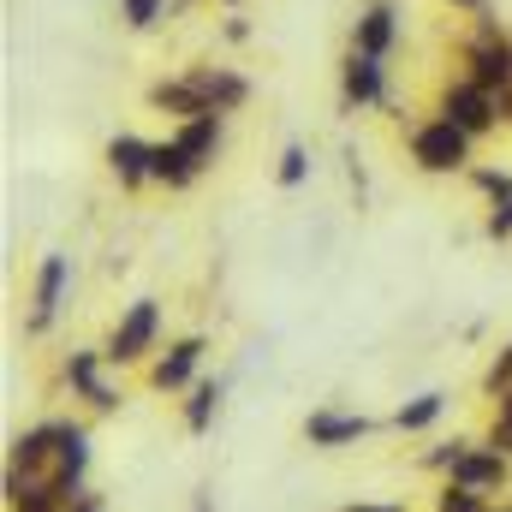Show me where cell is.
<instances>
[{"instance_id": "cell-1", "label": "cell", "mask_w": 512, "mask_h": 512, "mask_svg": "<svg viewBox=\"0 0 512 512\" xmlns=\"http://www.w3.org/2000/svg\"><path fill=\"white\" fill-rule=\"evenodd\" d=\"M411 155L423 173H459L471 161V131L453 126V120H429V126L411 137Z\"/></svg>"}, {"instance_id": "cell-2", "label": "cell", "mask_w": 512, "mask_h": 512, "mask_svg": "<svg viewBox=\"0 0 512 512\" xmlns=\"http://www.w3.org/2000/svg\"><path fill=\"white\" fill-rule=\"evenodd\" d=\"M155 334H161V304H155V298H137L126 316H120V328L108 334L102 352H108V364H137V358L155 346Z\"/></svg>"}, {"instance_id": "cell-3", "label": "cell", "mask_w": 512, "mask_h": 512, "mask_svg": "<svg viewBox=\"0 0 512 512\" xmlns=\"http://www.w3.org/2000/svg\"><path fill=\"white\" fill-rule=\"evenodd\" d=\"M441 120H453V126H465L471 137H477V131L495 126V102H489V90H483V84H471V78H465V84H453V90H447Z\"/></svg>"}, {"instance_id": "cell-4", "label": "cell", "mask_w": 512, "mask_h": 512, "mask_svg": "<svg viewBox=\"0 0 512 512\" xmlns=\"http://www.w3.org/2000/svg\"><path fill=\"white\" fill-rule=\"evenodd\" d=\"M54 459H60L54 495H72V489H78V477H84V465H90V435H84L78 423H60V429H54Z\"/></svg>"}, {"instance_id": "cell-5", "label": "cell", "mask_w": 512, "mask_h": 512, "mask_svg": "<svg viewBox=\"0 0 512 512\" xmlns=\"http://www.w3.org/2000/svg\"><path fill=\"white\" fill-rule=\"evenodd\" d=\"M108 167H114L120 185H143V179H155V143H143V137L120 131V137L108 143Z\"/></svg>"}, {"instance_id": "cell-6", "label": "cell", "mask_w": 512, "mask_h": 512, "mask_svg": "<svg viewBox=\"0 0 512 512\" xmlns=\"http://www.w3.org/2000/svg\"><path fill=\"white\" fill-rule=\"evenodd\" d=\"M340 90H346V102L352 108H370V102H382L387 78H382V60H370V54H346V72H340Z\"/></svg>"}, {"instance_id": "cell-7", "label": "cell", "mask_w": 512, "mask_h": 512, "mask_svg": "<svg viewBox=\"0 0 512 512\" xmlns=\"http://www.w3.org/2000/svg\"><path fill=\"white\" fill-rule=\"evenodd\" d=\"M304 435H310L316 447H340V441H358V435H370V417H358V411H310Z\"/></svg>"}, {"instance_id": "cell-8", "label": "cell", "mask_w": 512, "mask_h": 512, "mask_svg": "<svg viewBox=\"0 0 512 512\" xmlns=\"http://www.w3.org/2000/svg\"><path fill=\"white\" fill-rule=\"evenodd\" d=\"M453 483H459V489H477V495H483V489H501V483H507V459L465 447V453L453 459Z\"/></svg>"}, {"instance_id": "cell-9", "label": "cell", "mask_w": 512, "mask_h": 512, "mask_svg": "<svg viewBox=\"0 0 512 512\" xmlns=\"http://www.w3.org/2000/svg\"><path fill=\"white\" fill-rule=\"evenodd\" d=\"M66 274H72L66 256H48V262H42V274H36V322H30V328H48V322H54L60 292H66Z\"/></svg>"}, {"instance_id": "cell-10", "label": "cell", "mask_w": 512, "mask_h": 512, "mask_svg": "<svg viewBox=\"0 0 512 512\" xmlns=\"http://www.w3.org/2000/svg\"><path fill=\"white\" fill-rule=\"evenodd\" d=\"M197 358H203V340H179L155 370H149V382L161 387V393H173V387H185L191 382V370H197Z\"/></svg>"}, {"instance_id": "cell-11", "label": "cell", "mask_w": 512, "mask_h": 512, "mask_svg": "<svg viewBox=\"0 0 512 512\" xmlns=\"http://www.w3.org/2000/svg\"><path fill=\"white\" fill-rule=\"evenodd\" d=\"M173 137H179V149H185V155L203 167V161L221 149V114H197V120H185V126L173 131Z\"/></svg>"}, {"instance_id": "cell-12", "label": "cell", "mask_w": 512, "mask_h": 512, "mask_svg": "<svg viewBox=\"0 0 512 512\" xmlns=\"http://www.w3.org/2000/svg\"><path fill=\"white\" fill-rule=\"evenodd\" d=\"M393 36H399V24H393V6H370V12L358 18V54L382 60L387 48H393Z\"/></svg>"}, {"instance_id": "cell-13", "label": "cell", "mask_w": 512, "mask_h": 512, "mask_svg": "<svg viewBox=\"0 0 512 512\" xmlns=\"http://www.w3.org/2000/svg\"><path fill=\"white\" fill-rule=\"evenodd\" d=\"M108 352H72V364H66V382L78 387V393H90V405L96 411H114V393L96 382V364H102Z\"/></svg>"}, {"instance_id": "cell-14", "label": "cell", "mask_w": 512, "mask_h": 512, "mask_svg": "<svg viewBox=\"0 0 512 512\" xmlns=\"http://www.w3.org/2000/svg\"><path fill=\"white\" fill-rule=\"evenodd\" d=\"M191 84L203 90V102H209L215 114H221V108H239V102H245V78H233V72H197Z\"/></svg>"}, {"instance_id": "cell-15", "label": "cell", "mask_w": 512, "mask_h": 512, "mask_svg": "<svg viewBox=\"0 0 512 512\" xmlns=\"http://www.w3.org/2000/svg\"><path fill=\"white\" fill-rule=\"evenodd\" d=\"M203 167L179 149V137H167V143H155V179H167V185H191Z\"/></svg>"}, {"instance_id": "cell-16", "label": "cell", "mask_w": 512, "mask_h": 512, "mask_svg": "<svg viewBox=\"0 0 512 512\" xmlns=\"http://www.w3.org/2000/svg\"><path fill=\"white\" fill-rule=\"evenodd\" d=\"M512 78V48L501 42V48H483L477 54V72H471V84H483V90H495V84H507Z\"/></svg>"}, {"instance_id": "cell-17", "label": "cell", "mask_w": 512, "mask_h": 512, "mask_svg": "<svg viewBox=\"0 0 512 512\" xmlns=\"http://www.w3.org/2000/svg\"><path fill=\"white\" fill-rule=\"evenodd\" d=\"M441 405H447L441 393H417L411 405H399V411H393V423H399V429H429V423L441 417Z\"/></svg>"}, {"instance_id": "cell-18", "label": "cell", "mask_w": 512, "mask_h": 512, "mask_svg": "<svg viewBox=\"0 0 512 512\" xmlns=\"http://www.w3.org/2000/svg\"><path fill=\"white\" fill-rule=\"evenodd\" d=\"M215 405H221V387H215V382L191 387V405H185V429H209V417H215Z\"/></svg>"}, {"instance_id": "cell-19", "label": "cell", "mask_w": 512, "mask_h": 512, "mask_svg": "<svg viewBox=\"0 0 512 512\" xmlns=\"http://www.w3.org/2000/svg\"><path fill=\"white\" fill-rule=\"evenodd\" d=\"M161 12H167V0H120V18H126L131 30H149Z\"/></svg>"}, {"instance_id": "cell-20", "label": "cell", "mask_w": 512, "mask_h": 512, "mask_svg": "<svg viewBox=\"0 0 512 512\" xmlns=\"http://www.w3.org/2000/svg\"><path fill=\"white\" fill-rule=\"evenodd\" d=\"M304 173H310V149L292 143V149L280 155V185H304Z\"/></svg>"}, {"instance_id": "cell-21", "label": "cell", "mask_w": 512, "mask_h": 512, "mask_svg": "<svg viewBox=\"0 0 512 512\" xmlns=\"http://www.w3.org/2000/svg\"><path fill=\"white\" fill-rule=\"evenodd\" d=\"M441 512H483V501H477V489H459V483H447Z\"/></svg>"}, {"instance_id": "cell-22", "label": "cell", "mask_w": 512, "mask_h": 512, "mask_svg": "<svg viewBox=\"0 0 512 512\" xmlns=\"http://www.w3.org/2000/svg\"><path fill=\"white\" fill-rule=\"evenodd\" d=\"M477 185H483L495 203H512V173H495V167H483V173H477Z\"/></svg>"}, {"instance_id": "cell-23", "label": "cell", "mask_w": 512, "mask_h": 512, "mask_svg": "<svg viewBox=\"0 0 512 512\" xmlns=\"http://www.w3.org/2000/svg\"><path fill=\"white\" fill-rule=\"evenodd\" d=\"M489 233H495V239H512V203H495V215H489Z\"/></svg>"}, {"instance_id": "cell-24", "label": "cell", "mask_w": 512, "mask_h": 512, "mask_svg": "<svg viewBox=\"0 0 512 512\" xmlns=\"http://www.w3.org/2000/svg\"><path fill=\"white\" fill-rule=\"evenodd\" d=\"M512 382V346H507V358L495 364V376H489V387H507Z\"/></svg>"}, {"instance_id": "cell-25", "label": "cell", "mask_w": 512, "mask_h": 512, "mask_svg": "<svg viewBox=\"0 0 512 512\" xmlns=\"http://www.w3.org/2000/svg\"><path fill=\"white\" fill-rule=\"evenodd\" d=\"M352 512H399V507H352Z\"/></svg>"}, {"instance_id": "cell-26", "label": "cell", "mask_w": 512, "mask_h": 512, "mask_svg": "<svg viewBox=\"0 0 512 512\" xmlns=\"http://www.w3.org/2000/svg\"><path fill=\"white\" fill-rule=\"evenodd\" d=\"M453 6H483V0H453Z\"/></svg>"}, {"instance_id": "cell-27", "label": "cell", "mask_w": 512, "mask_h": 512, "mask_svg": "<svg viewBox=\"0 0 512 512\" xmlns=\"http://www.w3.org/2000/svg\"><path fill=\"white\" fill-rule=\"evenodd\" d=\"M72 512H96V507H90V501H84V507H72Z\"/></svg>"}, {"instance_id": "cell-28", "label": "cell", "mask_w": 512, "mask_h": 512, "mask_svg": "<svg viewBox=\"0 0 512 512\" xmlns=\"http://www.w3.org/2000/svg\"><path fill=\"white\" fill-rule=\"evenodd\" d=\"M501 512H512V507H501Z\"/></svg>"}]
</instances>
